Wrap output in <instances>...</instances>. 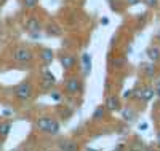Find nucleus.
Wrapping results in <instances>:
<instances>
[{"label": "nucleus", "mask_w": 160, "mask_h": 151, "mask_svg": "<svg viewBox=\"0 0 160 151\" xmlns=\"http://www.w3.org/2000/svg\"><path fill=\"white\" fill-rule=\"evenodd\" d=\"M13 92H15V97L16 99L28 100V99L32 97V94H34V86L29 83V81H22V83H19L18 86H15Z\"/></svg>", "instance_id": "1"}, {"label": "nucleus", "mask_w": 160, "mask_h": 151, "mask_svg": "<svg viewBox=\"0 0 160 151\" xmlns=\"http://www.w3.org/2000/svg\"><path fill=\"white\" fill-rule=\"evenodd\" d=\"M13 59H15L16 62H21V64H24V62H31V61L34 59V54H32L31 49L21 46V48H16L15 51H13Z\"/></svg>", "instance_id": "2"}, {"label": "nucleus", "mask_w": 160, "mask_h": 151, "mask_svg": "<svg viewBox=\"0 0 160 151\" xmlns=\"http://www.w3.org/2000/svg\"><path fill=\"white\" fill-rule=\"evenodd\" d=\"M59 62H61L64 70H71V68L75 65V57L72 56V54H69V53H64V54L59 56Z\"/></svg>", "instance_id": "3"}, {"label": "nucleus", "mask_w": 160, "mask_h": 151, "mask_svg": "<svg viewBox=\"0 0 160 151\" xmlns=\"http://www.w3.org/2000/svg\"><path fill=\"white\" fill-rule=\"evenodd\" d=\"M64 89H66L68 94H77L80 91V80L78 78H69L68 81H66Z\"/></svg>", "instance_id": "4"}, {"label": "nucleus", "mask_w": 160, "mask_h": 151, "mask_svg": "<svg viewBox=\"0 0 160 151\" xmlns=\"http://www.w3.org/2000/svg\"><path fill=\"white\" fill-rule=\"evenodd\" d=\"M51 121H53V118H50V116H40V118L37 119V127H38V130L47 132L48 127H50V124H51Z\"/></svg>", "instance_id": "5"}, {"label": "nucleus", "mask_w": 160, "mask_h": 151, "mask_svg": "<svg viewBox=\"0 0 160 151\" xmlns=\"http://www.w3.org/2000/svg\"><path fill=\"white\" fill-rule=\"evenodd\" d=\"M146 56H148V59H149L151 62L160 61V48H158V46H151V48H148V51H146Z\"/></svg>", "instance_id": "6"}, {"label": "nucleus", "mask_w": 160, "mask_h": 151, "mask_svg": "<svg viewBox=\"0 0 160 151\" xmlns=\"http://www.w3.org/2000/svg\"><path fill=\"white\" fill-rule=\"evenodd\" d=\"M106 108L111 110V112H117V110H120V100L118 97H115V95H111V97H108V100H106Z\"/></svg>", "instance_id": "7"}, {"label": "nucleus", "mask_w": 160, "mask_h": 151, "mask_svg": "<svg viewBox=\"0 0 160 151\" xmlns=\"http://www.w3.org/2000/svg\"><path fill=\"white\" fill-rule=\"evenodd\" d=\"M42 78H43V86H45V88H51V86L56 85V78L53 76V73H51L50 70H45Z\"/></svg>", "instance_id": "8"}, {"label": "nucleus", "mask_w": 160, "mask_h": 151, "mask_svg": "<svg viewBox=\"0 0 160 151\" xmlns=\"http://www.w3.org/2000/svg\"><path fill=\"white\" fill-rule=\"evenodd\" d=\"M26 29H28L29 32H38L40 29H42V25H40V21L37 18H31L28 21V24H26Z\"/></svg>", "instance_id": "9"}, {"label": "nucleus", "mask_w": 160, "mask_h": 151, "mask_svg": "<svg viewBox=\"0 0 160 151\" xmlns=\"http://www.w3.org/2000/svg\"><path fill=\"white\" fill-rule=\"evenodd\" d=\"M82 62H83V73L87 76L91 72V56H90L88 53H83L82 54Z\"/></svg>", "instance_id": "10"}, {"label": "nucleus", "mask_w": 160, "mask_h": 151, "mask_svg": "<svg viewBox=\"0 0 160 151\" xmlns=\"http://www.w3.org/2000/svg\"><path fill=\"white\" fill-rule=\"evenodd\" d=\"M154 95H155V89H152V88H142L141 100H142V102H149V100H152Z\"/></svg>", "instance_id": "11"}, {"label": "nucleus", "mask_w": 160, "mask_h": 151, "mask_svg": "<svg viewBox=\"0 0 160 151\" xmlns=\"http://www.w3.org/2000/svg\"><path fill=\"white\" fill-rule=\"evenodd\" d=\"M53 57H55V54H53L51 49H42V51H40V59H42V62L50 64L53 61Z\"/></svg>", "instance_id": "12"}, {"label": "nucleus", "mask_w": 160, "mask_h": 151, "mask_svg": "<svg viewBox=\"0 0 160 151\" xmlns=\"http://www.w3.org/2000/svg\"><path fill=\"white\" fill-rule=\"evenodd\" d=\"M59 129H61L59 122L53 119V121H51V124H50V127H48V130H47V134H48V135H51V137H55V135H58V134H59Z\"/></svg>", "instance_id": "13"}, {"label": "nucleus", "mask_w": 160, "mask_h": 151, "mask_svg": "<svg viewBox=\"0 0 160 151\" xmlns=\"http://www.w3.org/2000/svg\"><path fill=\"white\" fill-rule=\"evenodd\" d=\"M10 130H11V122H2V124H0V137H2V139H7Z\"/></svg>", "instance_id": "14"}, {"label": "nucleus", "mask_w": 160, "mask_h": 151, "mask_svg": "<svg viewBox=\"0 0 160 151\" xmlns=\"http://www.w3.org/2000/svg\"><path fill=\"white\" fill-rule=\"evenodd\" d=\"M59 148L61 149H64V151H75V149H78V146H77V143H74V142H62L61 145H59Z\"/></svg>", "instance_id": "15"}, {"label": "nucleus", "mask_w": 160, "mask_h": 151, "mask_svg": "<svg viewBox=\"0 0 160 151\" xmlns=\"http://www.w3.org/2000/svg\"><path fill=\"white\" fill-rule=\"evenodd\" d=\"M122 118H123L125 121L130 122V121H133V118H135V113H133V110H131V108L127 107V108L122 110Z\"/></svg>", "instance_id": "16"}, {"label": "nucleus", "mask_w": 160, "mask_h": 151, "mask_svg": "<svg viewBox=\"0 0 160 151\" xmlns=\"http://www.w3.org/2000/svg\"><path fill=\"white\" fill-rule=\"evenodd\" d=\"M47 34L48 35H61V29H59V27L58 25H55V24H51V25H48L47 27Z\"/></svg>", "instance_id": "17"}, {"label": "nucleus", "mask_w": 160, "mask_h": 151, "mask_svg": "<svg viewBox=\"0 0 160 151\" xmlns=\"http://www.w3.org/2000/svg\"><path fill=\"white\" fill-rule=\"evenodd\" d=\"M104 107L102 105H98V108L95 110V113H93V119H102L104 118Z\"/></svg>", "instance_id": "18"}, {"label": "nucleus", "mask_w": 160, "mask_h": 151, "mask_svg": "<svg viewBox=\"0 0 160 151\" xmlns=\"http://www.w3.org/2000/svg\"><path fill=\"white\" fill-rule=\"evenodd\" d=\"M37 3H38V0H22V7H24V8H28V10L35 8Z\"/></svg>", "instance_id": "19"}, {"label": "nucleus", "mask_w": 160, "mask_h": 151, "mask_svg": "<svg viewBox=\"0 0 160 151\" xmlns=\"http://www.w3.org/2000/svg\"><path fill=\"white\" fill-rule=\"evenodd\" d=\"M146 75H148V76H154L155 75V65L154 64H151V65H148V67H146Z\"/></svg>", "instance_id": "20"}, {"label": "nucleus", "mask_w": 160, "mask_h": 151, "mask_svg": "<svg viewBox=\"0 0 160 151\" xmlns=\"http://www.w3.org/2000/svg\"><path fill=\"white\" fill-rule=\"evenodd\" d=\"M142 3L148 5V7H151V8H155V7L158 5V0H142Z\"/></svg>", "instance_id": "21"}, {"label": "nucleus", "mask_w": 160, "mask_h": 151, "mask_svg": "<svg viewBox=\"0 0 160 151\" xmlns=\"http://www.w3.org/2000/svg\"><path fill=\"white\" fill-rule=\"evenodd\" d=\"M50 95H51V99L56 100V102H61V99H62V95H61L59 92H51Z\"/></svg>", "instance_id": "22"}, {"label": "nucleus", "mask_w": 160, "mask_h": 151, "mask_svg": "<svg viewBox=\"0 0 160 151\" xmlns=\"http://www.w3.org/2000/svg\"><path fill=\"white\" fill-rule=\"evenodd\" d=\"M127 3H128L130 7H133V5H138V3H142V0H127Z\"/></svg>", "instance_id": "23"}, {"label": "nucleus", "mask_w": 160, "mask_h": 151, "mask_svg": "<svg viewBox=\"0 0 160 151\" xmlns=\"http://www.w3.org/2000/svg\"><path fill=\"white\" fill-rule=\"evenodd\" d=\"M155 95H158V97H160V81H158V83H157V89H155Z\"/></svg>", "instance_id": "24"}, {"label": "nucleus", "mask_w": 160, "mask_h": 151, "mask_svg": "<svg viewBox=\"0 0 160 151\" xmlns=\"http://www.w3.org/2000/svg\"><path fill=\"white\" fill-rule=\"evenodd\" d=\"M130 95H133V91H127V92L123 94V97H125V99H128Z\"/></svg>", "instance_id": "25"}, {"label": "nucleus", "mask_w": 160, "mask_h": 151, "mask_svg": "<svg viewBox=\"0 0 160 151\" xmlns=\"http://www.w3.org/2000/svg\"><path fill=\"white\" fill-rule=\"evenodd\" d=\"M11 115V110H3V116H10Z\"/></svg>", "instance_id": "26"}, {"label": "nucleus", "mask_w": 160, "mask_h": 151, "mask_svg": "<svg viewBox=\"0 0 160 151\" xmlns=\"http://www.w3.org/2000/svg\"><path fill=\"white\" fill-rule=\"evenodd\" d=\"M108 22H109L108 18H102V19H101V24H108Z\"/></svg>", "instance_id": "27"}, {"label": "nucleus", "mask_w": 160, "mask_h": 151, "mask_svg": "<svg viewBox=\"0 0 160 151\" xmlns=\"http://www.w3.org/2000/svg\"><path fill=\"white\" fill-rule=\"evenodd\" d=\"M139 129H141V130H144V129H148V124H146V122H144V124H141V126H139Z\"/></svg>", "instance_id": "28"}, {"label": "nucleus", "mask_w": 160, "mask_h": 151, "mask_svg": "<svg viewBox=\"0 0 160 151\" xmlns=\"http://www.w3.org/2000/svg\"><path fill=\"white\" fill-rule=\"evenodd\" d=\"M157 143H158V146H160V134L157 135Z\"/></svg>", "instance_id": "29"}]
</instances>
